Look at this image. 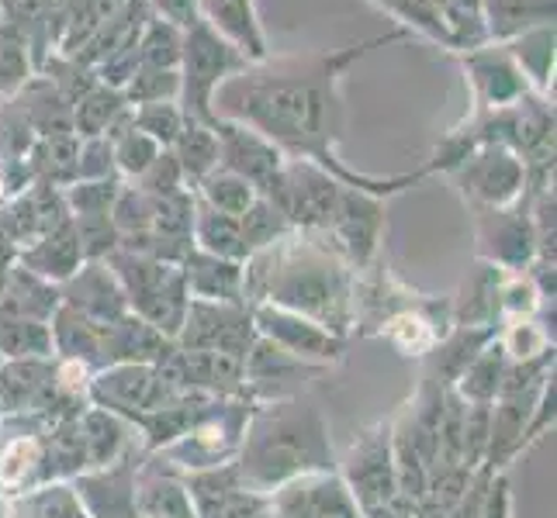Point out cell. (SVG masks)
<instances>
[{
    "mask_svg": "<svg viewBox=\"0 0 557 518\" xmlns=\"http://www.w3.org/2000/svg\"><path fill=\"white\" fill-rule=\"evenodd\" d=\"M482 215V253L498 266L523 270L536 249L533 218L520 207H488Z\"/></svg>",
    "mask_w": 557,
    "mask_h": 518,
    "instance_id": "13",
    "label": "cell"
},
{
    "mask_svg": "<svg viewBox=\"0 0 557 518\" xmlns=\"http://www.w3.org/2000/svg\"><path fill=\"white\" fill-rule=\"evenodd\" d=\"M149 8H157L160 17L174 22L177 28H190L198 22V0H146Z\"/></svg>",
    "mask_w": 557,
    "mask_h": 518,
    "instance_id": "45",
    "label": "cell"
},
{
    "mask_svg": "<svg viewBox=\"0 0 557 518\" xmlns=\"http://www.w3.org/2000/svg\"><path fill=\"white\" fill-rule=\"evenodd\" d=\"M125 108L128 104L122 98V90L98 84L73 104V136L76 139H104L108 125L119 118Z\"/></svg>",
    "mask_w": 557,
    "mask_h": 518,
    "instance_id": "28",
    "label": "cell"
},
{
    "mask_svg": "<svg viewBox=\"0 0 557 518\" xmlns=\"http://www.w3.org/2000/svg\"><path fill=\"white\" fill-rule=\"evenodd\" d=\"M277 518H360L347 484L333 473H309L271 497Z\"/></svg>",
    "mask_w": 557,
    "mask_h": 518,
    "instance_id": "9",
    "label": "cell"
},
{
    "mask_svg": "<svg viewBox=\"0 0 557 518\" xmlns=\"http://www.w3.org/2000/svg\"><path fill=\"white\" fill-rule=\"evenodd\" d=\"M81 421V435H84V450H87V464L90 467H111L119 459L125 446V426L122 418L108 412V408H90L84 415H76Z\"/></svg>",
    "mask_w": 557,
    "mask_h": 518,
    "instance_id": "25",
    "label": "cell"
},
{
    "mask_svg": "<svg viewBox=\"0 0 557 518\" xmlns=\"http://www.w3.org/2000/svg\"><path fill=\"white\" fill-rule=\"evenodd\" d=\"M325 232L336 236V245L347 253L354 263H368L374 245H377V232H381V204L374 194H363V190H343L339 194V207L330 222Z\"/></svg>",
    "mask_w": 557,
    "mask_h": 518,
    "instance_id": "14",
    "label": "cell"
},
{
    "mask_svg": "<svg viewBox=\"0 0 557 518\" xmlns=\"http://www.w3.org/2000/svg\"><path fill=\"white\" fill-rule=\"evenodd\" d=\"M465 66L471 73V87H474L478 104L482 108L503 111V108H512L516 101L527 98L530 84L520 73V66L512 63L506 46H495V49L478 46L465 55Z\"/></svg>",
    "mask_w": 557,
    "mask_h": 518,
    "instance_id": "12",
    "label": "cell"
},
{
    "mask_svg": "<svg viewBox=\"0 0 557 518\" xmlns=\"http://www.w3.org/2000/svg\"><path fill=\"white\" fill-rule=\"evenodd\" d=\"M506 52L512 55V63L520 66V73L530 76L536 87L541 90L550 87V80H554V25H541V28L516 35L512 42H506Z\"/></svg>",
    "mask_w": 557,
    "mask_h": 518,
    "instance_id": "27",
    "label": "cell"
},
{
    "mask_svg": "<svg viewBox=\"0 0 557 518\" xmlns=\"http://www.w3.org/2000/svg\"><path fill=\"white\" fill-rule=\"evenodd\" d=\"M132 125H136L143 136H149L160 149H170L184 131L187 118L177 101H160V104H139L132 108Z\"/></svg>",
    "mask_w": 557,
    "mask_h": 518,
    "instance_id": "35",
    "label": "cell"
},
{
    "mask_svg": "<svg viewBox=\"0 0 557 518\" xmlns=\"http://www.w3.org/2000/svg\"><path fill=\"white\" fill-rule=\"evenodd\" d=\"M46 459V443L38 435H17L11 443H4L0 450V491L8 494H22V488H28L42 467Z\"/></svg>",
    "mask_w": 557,
    "mask_h": 518,
    "instance_id": "24",
    "label": "cell"
},
{
    "mask_svg": "<svg viewBox=\"0 0 557 518\" xmlns=\"http://www.w3.org/2000/svg\"><path fill=\"white\" fill-rule=\"evenodd\" d=\"M181 274L187 283V294H195L198 301L243 304V263H228L201 253V249H190L181 263Z\"/></svg>",
    "mask_w": 557,
    "mask_h": 518,
    "instance_id": "17",
    "label": "cell"
},
{
    "mask_svg": "<svg viewBox=\"0 0 557 518\" xmlns=\"http://www.w3.org/2000/svg\"><path fill=\"white\" fill-rule=\"evenodd\" d=\"M136 508H143V515L149 518H198L187 488L174 481H152L149 488H143Z\"/></svg>",
    "mask_w": 557,
    "mask_h": 518,
    "instance_id": "37",
    "label": "cell"
},
{
    "mask_svg": "<svg viewBox=\"0 0 557 518\" xmlns=\"http://www.w3.org/2000/svg\"><path fill=\"white\" fill-rule=\"evenodd\" d=\"M211 131L219 136V166L222 169L249 180L257 187V194H263V190L277 180V173L284 169L287 156L274 142H267L253 128L228 122V118H215Z\"/></svg>",
    "mask_w": 557,
    "mask_h": 518,
    "instance_id": "8",
    "label": "cell"
},
{
    "mask_svg": "<svg viewBox=\"0 0 557 518\" xmlns=\"http://www.w3.org/2000/svg\"><path fill=\"white\" fill-rule=\"evenodd\" d=\"M119 177L114 180H76L70 187H63V201L70 218L76 215H111V204L119 198Z\"/></svg>",
    "mask_w": 557,
    "mask_h": 518,
    "instance_id": "38",
    "label": "cell"
},
{
    "mask_svg": "<svg viewBox=\"0 0 557 518\" xmlns=\"http://www.w3.org/2000/svg\"><path fill=\"white\" fill-rule=\"evenodd\" d=\"M198 187H201V204H208L211 211H219V215H228V218H243L246 207L260 198L253 184L222 166L211 169Z\"/></svg>",
    "mask_w": 557,
    "mask_h": 518,
    "instance_id": "32",
    "label": "cell"
},
{
    "mask_svg": "<svg viewBox=\"0 0 557 518\" xmlns=\"http://www.w3.org/2000/svg\"><path fill=\"white\" fill-rule=\"evenodd\" d=\"M184 49V28L166 22L160 14H149L139 31V66L152 70H177Z\"/></svg>",
    "mask_w": 557,
    "mask_h": 518,
    "instance_id": "31",
    "label": "cell"
},
{
    "mask_svg": "<svg viewBox=\"0 0 557 518\" xmlns=\"http://www.w3.org/2000/svg\"><path fill=\"white\" fill-rule=\"evenodd\" d=\"M347 491L357 502V508L371 511L388 505L398 494L395 484V453H392V429L377 426L374 432L360 435L354 450H350V464H347Z\"/></svg>",
    "mask_w": 557,
    "mask_h": 518,
    "instance_id": "7",
    "label": "cell"
},
{
    "mask_svg": "<svg viewBox=\"0 0 557 518\" xmlns=\"http://www.w3.org/2000/svg\"><path fill=\"white\" fill-rule=\"evenodd\" d=\"M457 180L465 187V194L488 207H509L520 201L527 184V166L506 146H478L471 149L457 166Z\"/></svg>",
    "mask_w": 557,
    "mask_h": 518,
    "instance_id": "5",
    "label": "cell"
},
{
    "mask_svg": "<svg viewBox=\"0 0 557 518\" xmlns=\"http://www.w3.org/2000/svg\"><path fill=\"white\" fill-rule=\"evenodd\" d=\"M114 152L108 139H81L76 156V180H114ZM73 180V184H76Z\"/></svg>",
    "mask_w": 557,
    "mask_h": 518,
    "instance_id": "43",
    "label": "cell"
},
{
    "mask_svg": "<svg viewBox=\"0 0 557 518\" xmlns=\"http://www.w3.org/2000/svg\"><path fill=\"white\" fill-rule=\"evenodd\" d=\"M384 332H388V339L398 345L401 353H422L436 342V332L430 329V321L416 312H401V315L388 318Z\"/></svg>",
    "mask_w": 557,
    "mask_h": 518,
    "instance_id": "41",
    "label": "cell"
},
{
    "mask_svg": "<svg viewBox=\"0 0 557 518\" xmlns=\"http://www.w3.org/2000/svg\"><path fill=\"white\" fill-rule=\"evenodd\" d=\"M52 353V332L46 321L0 315V356L8 359H46Z\"/></svg>",
    "mask_w": 557,
    "mask_h": 518,
    "instance_id": "30",
    "label": "cell"
},
{
    "mask_svg": "<svg viewBox=\"0 0 557 518\" xmlns=\"http://www.w3.org/2000/svg\"><path fill=\"white\" fill-rule=\"evenodd\" d=\"M257 321V329L263 339H271L274 345H281L284 353H292L295 359H336L343 342L339 336L325 332L322 325L301 318L295 312H284L277 304H260V308L249 315Z\"/></svg>",
    "mask_w": 557,
    "mask_h": 518,
    "instance_id": "10",
    "label": "cell"
},
{
    "mask_svg": "<svg viewBox=\"0 0 557 518\" xmlns=\"http://www.w3.org/2000/svg\"><path fill=\"white\" fill-rule=\"evenodd\" d=\"M35 76L28 35L0 17V98H14Z\"/></svg>",
    "mask_w": 557,
    "mask_h": 518,
    "instance_id": "29",
    "label": "cell"
},
{
    "mask_svg": "<svg viewBox=\"0 0 557 518\" xmlns=\"http://www.w3.org/2000/svg\"><path fill=\"white\" fill-rule=\"evenodd\" d=\"M139 190L149 198H166V194H177L184 190V173L174 160V152L163 149L157 160L146 166V173L139 177Z\"/></svg>",
    "mask_w": 557,
    "mask_h": 518,
    "instance_id": "42",
    "label": "cell"
},
{
    "mask_svg": "<svg viewBox=\"0 0 557 518\" xmlns=\"http://www.w3.org/2000/svg\"><path fill=\"white\" fill-rule=\"evenodd\" d=\"M122 98H125L128 108L160 104V101H177V98H181V73H177V70L139 66L136 73H132V80L122 87Z\"/></svg>",
    "mask_w": 557,
    "mask_h": 518,
    "instance_id": "34",
    "label": "cell"
},
{
    "mask_svg": "<svg viewBox=\"0 0 557 518\" xmlns=\"http://www.w3.org/2000/svg\"><path fill=\"white\" fill-rule=\"evenodd\" d=\"M243 459H239V484L267 494L284 488L309 473H325L333 464L330 435H325L322 415L301 401L267 405L249 418L243 429Z\"/></svg>",
    "mask_w": 557,
    "mask_h": 518,
    "instance_id": "2",
    "label": "cell"
},
{
    "mask_svg": "<svg viewBox=\"0 0 557 518\" xmlns=\"http://www.w3.org/2000/svg\"><path fill=\"white\" fill-rule=\"evenodd\" d=\"M267 263V274L243 263V298L260 294L257 301L277 304L284 312H295L322 325L325 332L339 336L350 321V287L343 266L325 256L315 242L301 249H281L274 256L271 245L253 253Z\"/></svg>",
    "mask_w": 557,
    "mask_h": 518,
    "instance_id": "3",
    "label": "cell"
},
{
    "mask_svg": "<svg viewBox=\"0 0 557 518\" xmlns=\"http://www.w3.org/2000/svg\"><path fill=\"white\" fill-rule=\"evenodd\" d=\"M368 518H426V505L412 502V497H406V494H395L388 505L371 508Z\"/></svg>",
    "mask_w": 557,
    "mask_h": 518,
    "instance_id": "46",
    "label": "cell"
},
{
    "mask_svg": "<svg viewBox=\"0 0 557 518\" xmlns=\"http://www.w3.org/2000/svg\"><path fill=\"white\" fill-rule=\"evenodd\" d=\"M60 388L49 359H4L0 363V408L46 412Z\"/></svg>",
    "mask_w": 557,
    "mask_h": 518,
    "instance_id": "15",
    "label": "cell"
},
{
    "mask_svg": "<svg viewBox=\"0 0 557 518\" xmlns=\"http://www.w3.org/2000/svg\"><path fill=\"white\" fill-rule=\"evenodd\" d=\"M22 266L32 270L35 277L42 280H55V283H66L76 270L84 266V256H81V245H76V236H73V222L60 225L55 232L42 236L38 242H32L28 249H22Z\"/></svg>",
    "mask_w": 557,
    "mask_h": 518,
    "instance_id": "19",
    "label": "cell"
},
{
    "mask_svg": "<svg viewBox=\"0 0 557 518\" xmlns=\"http://www.w3.org/2000/svg\"><path fill=\"white\" fill-rule=\"evenodd\" d=\"M249 70V60L236 49L228 46L219 31H211L201 17L190 28H184V49H181V111L187 122L198 125H215V111H211V98L215 90L228 80Z\"/></svg>",
    "mask_w": 557,
    "mask_h": 518,
    "instance_id": "4",
    "label": "cell"
},
{
    "mask_svg": "<svg viewBox=\"0 0 557 518\" xmlns=\"http://www.w3.org/2000/svg\"><path fill=\"white\" fill-rule=\"evenodd\" d=\"M35 511L38 518H87L84 502L76 497V491L63 484H49L35 494Z\"/></svg>",
    "mask_w": 557,
    "mask_h": 518,
    "instance_id": "44",
    "label": "cell"
},
{
    "mask_svg": "<svg viewBox=\"0 0 557 518\" xmlns=\"http://www.w3.org/2000/svg\"><path fill=\"white\" fill-rule=\"evenodd\" d=\"M198 17L236 46L249 63H267V42L260 35L253 0H198Z\"/></svg>",
    "mask_w": 557,
    "mask_h": 518,
    "instance_id": "16",
    "label": "cell"
},
{
    "mask_svg": "<svg viewBox=\"0 0 557 518\" xmlns=\"http://www.w3.org/2000/svg\"><path fill=\"white\" fill-rule=\"evenodd\" d=\"M63 304L73 312H81L87 321L98 325V329H108V325L128 315V301H125L122 283L111 274V266H104V263L81 266V270L63 283Z\"/></svg>",
    "mask_w": 557,
    "mask_h": 518,
    "instance_id": "11",
    "label": "cell"
},
{
    "mask_svg": "<svg viewBox=\"0 0 557 518\" xmlns=\"http://www.w3.org/2000/svg\"><path fill=\"white\" fill-rule=\"evenodd\" d=\"M111 152H114V169L125 173V177H136L139 180L143 173H146V166L157 160L163 149L152 142L149 136H143L136 125H132L122 139L111 142Z\"/></svg>",
    "mask_w": 557,
    "mask_h": 518,
    "instance_id": "39",
    "label": "cell"
},
{
    "mask_svg": "<svg viewBox=\"0 0 557 518\" xmlns=\"http://www.w3.org/2000/svg\"><path fill=\"white\" fill-rule=\"evenodd\" d=\"M287 228H292V225H287V218L267 198H257L253 204L246 207V215L239 218V232H243L249 256L260 253V249H267V245L281 242Z\"/></svg>",
    "mask_w": 557,
    "mask_h": 518,
    "instance_id": "33",
    "label": "cell"
},
{
    "mask_svg": "<svg viewBox=\"0 0 557 518\" xmlns=\"http://www.w3.org/2000/svg\"><path fill=\"white\" fill-rule=\"evenodd\" d=\"M14 101L38 139L73 136V104L46 80V76H32V80L14 93Z\"/></svg>",
    "mask_w": 557,
    "mask_h": 518,
    "instance_id": "18",
    "label": "cell"
},
{
    "mask_svg": "<svg viewBox=\"0 0 557 518\" xmlns=\"http://www.w3.org/2000/svg\"><path fill=\"white\" fill-rule=\"evenodd\" d=\"M398 35L371 38V42L354 46L339 55H312V60H284L267 70H243L215 90L211 111L215 118L239 122L253 128L257 136L274 142L284 156L309 160L325 173H336L343 184L363 194H395L416 177H395V180H374L357 177L343 169L333 156V128H336V84L339 73L354 60H360L371 46H384Z\"/></svg>",
    "mask_w": 557,
    "mask_h": 518,
    "instance_id": "1",
    "label": "cell"
},
{
    "mask_svg": "<svg viewBox=\"0 0 557 518\" xmlns=\"http://www.w3.org/2000/svg\"><path fill=\"white\" fill-rule=\"evenodd\" d=\"M87 394L98 401V408H108L114 415H146L174 401L152 363H108V367L87 383Z\"/></svg>",
    "mask_w": 557,
    "mask_h": 518,
    "instance_id": "6",
    "label": "cell"
},
{
    "mask_svg": "<svg viewBox=\"0 0 557 518\" xmlns=\"http://www.w3.org/2000/svg\"><path fill=\"white\" fill-rule=\"evenodd\" d=\"M170 152H174V160L184 173V184H201L219 166V136L208 125L187 122L177 142L170 146Z\"/></svg>",
    "mask_w": 557,
    "mask_h": 518,
    "instance_id": "26",
    "label": "cell"
},
{
    "mask_svg": "<svg viewBox=\"0 0 557 518\" xmlns=\"http://www.w3.org/2000/svg\"><path fill=\"white\" fill-rule=\"evenodd\" d=\"M190 242H198L195 249H201V253L228 260V263H246L249 260V249H246L243 232H239V218L219 215V211H211L201 201H195V225H190Z\"/></svg>",
    "mask_w": 557,
    "mask_h": 518,
    "instance_id": "21",
    "label": "cell"
},
{
    "mask_svg": "<svg viewBox=\"0 0 557 518\" xmlns=\"http://www.w3.org/2000/svg\"><path fill=\"white\" fill-rule=\"evenodd\" d=\"M49 332H52V350H60L66 359H76V363H98L104 359L101 356V332L94 321H87L81 312H73L66 308V304H60L52 315V325H49Z\"/></svg>",
    "mask_w": 557,
    "mask_h": 518,
    "instance_id": "22",
    "label": "cell"
},
{
    "mask_svg": "<svg viewBox=\"0 0 557 518\" xmlns=\"http://www.w3.org/2000/svg\"><path fill=\"white\" fill-rule=\"evenodd\" d=\"M149 218H152V198L143 194L139 187H122L111 204V222L119 228V236L149 232Z\"/></svg>",
    "mask_w": 557,
    "mask_h": 518,
    "instance_id": "40",
    "label": "cell"
},
{
    "mask_svg": "<svg viewBox=\"0 0 557 518\" xmlns=\"http://www.w3.org/2000/svg\"><path fill=\"white\" fill-rule=\"evenodd\" d=\"M73 222V236L81 245V256L87 263H101L108 260L114 249H119V228H114L111 215H76Z\"/></svg>",
    "mask_w": 557,
    "mask_h": 518,
    "instance_id": "36",
    "label": "cell"
},
{
    "mask_svg": "<svg viewBox=\"0 0 557 518\" xmlns=\"http://www.w3.org/2000/svg\"><path fill=\"white\" fill-rule=\"evenodd\" d=\"M253 518H277V515H274V508H271V505H267V508H263V511H257Z\"/></svg>",
    "mask_w": 557,
    "mask_h": 518,
    "instance_id": "47",
    "label": "cell"
},
{
    "mask_svg": "<svg viewBox=\"0 0 557 518\" xmlns=\"http://www.w3.org/2000/svg\"><path fill=\"white\" fill-rule=\"evenodd\" d=\"M485 35L495 42H512L530 28L554 25V0H482Z\"/></svg>",
    "mask_w": 557,
    "mask_h": 518,
    "instance_id": "20",
    "label": "cell"
},
{
    "mask_svg": "<svg viewBox=\"0 0 557 518\" xmlns=\"http://www.w3.org/2000/svg\"><path fill=\"white\" fill-rule=\"evenodd\" d=\"M506 367L509 359L503 353V345L498 342H488L482 353H478L465 374H460L454 383H457V397H465L468 405H492L498 397V388H503V377H506Z\"/></svg>",
    "mask_w": 557,
    "mask_h": 518,
    "instance_id": "23",
    "label": "cell"
}]
</instances>
